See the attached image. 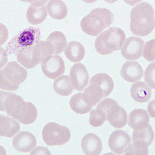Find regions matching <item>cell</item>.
<instances>
[{"label":"cell","instance_id":"cell-1","mask_svg":"<svg viewBox=\"0 0 155 155\" xmlns=\"http://www.w3.org/2000/svg\"><path fill=\"white\" fill-rule=\"evenodd\" d=\"M155 11L150 4L142 2L133 7L130 14V28L132 33L146 36L155 28Z\"/></svg>","mask_w":155,"mask_h":155},{"label":"cell","instance_id":"cell-2","mask_svg":"<svg viewBox=\"0 0 155 155\" xmlns=\"http://www.w3.org/2000/svg\"><path fill=\"white\" fill-rule=\"evenodd\" d=\"M114 21V15L109 9L97 8L85 16L80 22L81 29L85 33L97 36L109 28Z\"/></svg>","mask_w":155,"mask_h":155},{"label":"cell","instance_id":"cell-3","mask_svg":"<svg viewBox=\"0 0 155 155\" xmlns=\"http://www.w3.org/2000/svg\"><path fill=\"white\" fill-rule=\"evenodd\" d=\"M114 87L112 78L105 73H99L91 79L90 84L83 93L85 100L93 107L104 97L111 94Z\"/></svg>","mask_w":155,"mask_h":155},{"label":"cell","instance_id":"cell-4","mask_svg":"<svg viewBox=\"0 0 155 155\" xmlns=\"http://www.w3.org/2000/svg\"><path fill=\"white\" fill-rule=\"evenodd\" d=\"M53 54L49 45L46 41H40L33 46L22 48L17 53V61L27 69L35 67L46 58Z\"/></svg>","mask_w":155,"mask_h":155},{"label":"cell","instance_id":"cell-5","mask_svg":"<svg viewBox=\"0 0 155 155\" xmlns=\"http://www.w3.org/2000/svg\"><path fill=\"white\" fill-rule=\"evenodd\" d=\"M125 40V34L121 28L111 27L97 36L95 47L97 52L101 54H110L121 49Z\"/></svg>","mask_w":155,"mask_h":155},{"label":"cell","instance_id":"cell-6","mask_svg":"<svg viewBox=\"0 0 155 155\" xmlns=\"http://www.w3.org/2000/svg\"><path fill=\"white\" fill-rule=\"evenodd\" d=\"M0 73L1 88L7 91L18 90L28 77L27 70L15 61L8 63Z\"/></svg>","mask_w":155,"mask_h":155},{"label":"cell","instance_id":"cell-7","mask_svg":"<svg viewBox=\"0 0 155 155\" xmlns=\"http://www.w3.org/2000/svg\"><path fill=\"white\" fill-rule=\"evenodd\" d=\"M97 107L104 111L107 120L115 128H121L127 123L128 116L126 111L120 107L113 99L105 98L97 104Z\"/></svg>","mask_w":155,"mask_h":155},{"label":"cell","instance_id":"cell-8","mask_svg":"<svg viewBox=\"0 0 155 155\" xmlns=\"http://www.w3.org/2000/svg\"><path fill=\"white\" fill-rule=\"evenodd\" d=\"M42 137L46 144L49 146L62 145L71 139V131L65 126L49 123L43 128Z\"/></svg>","mask_w":155,"mask_h":155},{"label":"cell","instance_id":"cell-9","mask_svg":"<svg viewBox=\"0 0 155 155\" xmlns=\"http://www.w3.org/2000/svg\"><path fill=\"white\" fill-rule=\"evenodd\" d=\"M38 30L31 28L20 32L12 39L7 47L9 53H14L22 48L33 46L38 42L40 33Z\"/></svg>","mask_w":155,"mask_h":155},{"label":"cell","instance_id":"cell-10","mask_svg":"<svg viewBox=\"0 0 155 155\" xmlns=\"http://www.w3.org/2000/svg\"><path fill=\"white\" fill-rule=\"evenodd\" d=\"M37 110L33 104L21 99L15 106L9 116L25 125L31 124L37 118Z\"/></svg>","mask_w":155,"mask_h":155},{"label":"cell","instance_id":"cell-11","mask_svg":"<svg viewBox=\"0 0 155 155\" xmlns=\"http://www.w3.org/2000/svg\"><path fill=\"white\" fill-rule=\"evenodd\" d=\"M41 69L47 77L56 79L64 74L65 65L61 57L58 55H52L41 63Z\"/></svg>","mask_w":155,"mask_h":155},{"label":"cell","instance_id":"cell-12","mask_svg":"<svg viewBox=\"0 0 155 155\" xmlns=\"http://www.w3.org/2000/svg\"><path fill=\"white\" fill-rule=\"evenodd\" d=\"M144 45L142 39L134 36L129 37L123 45L121 53L126 60H137L142 56Z\"/></svg>","mask_w":155,"mask_h":155},{"label":"cell","instance_id":"cell-13","mask_svg":"<svg viewBox=\"0 0 155 155\" xmlns=\"http://www.w3.org/2000/svg\"><path fill=\"white\" fill-rule=\"evenodd\" d=\"M90 76L87 68L83 64H75L70 71V79L75 90L82 91L87 86Z\"/></svg>","mask_w":155,"mask_h":155},{"label":"cell","instance_id":"cell-14","mask_svg":"<svg viewBox=\"0 0 155 155\" xmlns=\"http://www.w3.org/2000/svg\"><path fill=\"white\" fill-rule=\"evenodd\" d=\"M47 1H32L27 10V19L32 25H38L42 23L47 16V8L46 5Z\"/></svg>","mask_w":155,"mask_h":155},{"label":"cell","instance_id":"cell-15","mask_svg":"<svg viewBox=\"0 0 155 155\" xmlns=\"http://www.w3.org/2000/svg\"><path fill=\"white\" fill-rule=\"evenodd\" d=\"M131 142V139L127 132L117 130L112 132L110 136L108 144L112 152L117 155H122Z\"/></svg>","mask_w":155,"mask_h":155},{"label":"cell","instance_id":"cell-16","mask_svg":"<svg viewBox=\"0 0 155 155\" xmlns=\"http://www.w3.org/2000/svg\"><path fill=\"white\" fill-rule=\"evenodd\" d=\"M12 145L18 152L28 153L32 151L36 146L37 140L32 133L21 131L13 138Z\"/></svg>","mask_w":155,"mask_h":155},{"label":"cell","instance_id":"cell-17","mask_svg":"<svg viewBox=\"0 0 155 155\" xmlns=\"http://www.w3.org/2000/svg\"><path fill=\"white\" fill-rule=\"evenodd\" d=\"M144 71L140 64L136 61H127L124 64L120 74L124 79L129 82H136L143 77Z\"/></svg>","mask_w":155,"mask_h":155},{"label":"cell","instance_id":"cell-18","mask_svg":"<svg viewBox=\"0 0 155 155\" xmlns=\"http://www.w3.org/2000/svg\"><path fill=\"white\" fill-rule=\"evenodd\" d=\"M81 147L85 155H100L102 150V141L96 134L90 133L82 138Z\"/></svg>","mask_w":155,"mask_h":155},{"label":"cell","instance_id":"cell-19","mask_svg":"<svg viewBox=\"0 0 155 155\" xmlns=\"http://www.w3.org/2000/svg\"><path fill=\"white\" fill-rule=\"evenodd\" d=\"M150 119L148 112L145 110H134L129 115L128 124L134 130H140L148 125Z\"/></svg>","mask_w":155,"mask_h":155},{"label":"cell","instance_id":"cell-20","mask_svg":"<svg viewBox=\"0 0 155 155\" xmlns=\"http://www.w3.org/2000/svg\"><path fill=\"white\" fill-rule=\"evenodd\" d=\"M131 96L136 102H147L152 95V90L148 85L143 81L134 83L130 89Z\"/></svg>","mask_w":155,"mask_h":155},{"label":"cell","instance_id":"cell-21","mask_svg":"<svg viewBox=\"0 0 155 155\" xmlns=\"http://www.w3.org/2000/svg\"><path fill=\"white\" fill-rule=\"evenodd\" d=\"M0 135L2 137H12L20 130V126L16 120L8 116L0 115Z\"/></svg>","mask_w":155,"mask_h":155},{"label":"cell","instance_id":"cell-22","mask_svg":"<svg viewBox=\"0 0 155 155\" xmlns=\"http://www.w3.org/2000/svg\"><path fill=\"white\" fill-rule=\"evenodd\" d=\"M64 53L70 61L77 63L83 60L85 54V50L81 43L72 41L67 45L64 50Z\"/></svg>","mask_w":155,"mask_h":155},{"label":"cell","instance_id":"cell-23","mask_svg":"<svg viewBox=\"0 0 155 155\" xmlns=\"http://www.w3.org/2000/svg\"><path fill=\"white\" fill-rule=\"evenodd\" d=\"M46 41L51 47L53 54L55 55L62 53L67 45V39L65 36L60 31L51 33L47 37Z\"/></svg>","mask_w":155,"mask_h":155},{"label":"cell","instance_id":"cell-24","mask_svg":"<svg viewBox=\"0 0 155 155\" xmlns=\"http://www.w3.org/2000/svg\"><path fill=\"white\" fill-rule=\"evenodd\" d=\"M47 8L48 14L53 19H64L67 16V6L62 1L50 0L47 3Z\"/></svg>","mask_w":155,"mask_h":155},{"label":"cell","instance_id":"cell-25","mask_svg":"<svg viewBox=\"0 0 155 155\" xmlns=\"http://www.w3.org/2000/svg\"><path fill=\"white\" fill-rule=\"evenodd\" d=\"M153 139L154 132L150 124L144 128L140 130H134L132 134L133 142L140 143L148 147L152 144Z\"/></svg>","mask_w":155,"mask_h":155},{"label":"cell","instance_id":"cell-26","mask_svg":"<svg viewBox=\"0 0 155 155\" xmlns=\"http://www.w3.org/2000/svg\"><path fill=\"white\" fill-rule=\"evenodd\" d=\"M69 105L74 112L80 114L88 113L93 107V106L85 100L82 93L72 96L69 101Z\"/></svg>","mask_w":155,"mask_h":155},{"label":"cell","instance_id":"cell-27","mask_svg":"<svg viewBox=\"0 0 155 155\" xmlns=\"http://www.w3.org/2000/svg\"><path fill=\"white\" fill-rule=\"evenodd\" d=\"M74 87L72 85L70 77L61 76L53 82V90L56 93L61 96H68L72 93Z\"/></svg>","mask_w":155,"mask_h":155},{"label":"cell","instance_id":"cell-28","mask_svg":"<svg viewBox=\"0 0 155 155\" xmlns=\"http://www.w3.org/2000/svg\"><path fill=\"white\" fill-rule=\"evenodd\" d=\"M22 98L13 93L1 91V110L9 115L13 108Z\"/></svg>","mask_w":155,"mask_h":155},{"label":"cell","instance_id":"cell-29","mask_svg":"<svg viewBox=\"0 0 155 155\" xmlns=\"http://www.w3.org/2000/svg\"><path fill=\"white\" fill-rule=\"evenodd\" d=\"M107 120V116L104 111L96 107L90 113V125L94 127H98L102 125Z\"/></svg>","mask_w":155,"mask_h":155},{"label":"cell","instance_id":"cell-30","mask_svg":"<svg viewBox=\"0 0 155 155\" xmlns=\"http://www.w3.org/2000/svg\"><path fill=\"white\" fill-rule=\"evenodd\" d=\"M125 155H148V147L140 143L133 142L129 144L124 150Z\"/></svg>","mask_w":155,"mask_h":155},{"label":"cell","instance_id":"cell-31","mask_svg":"<svg viewBox=\"0 0 155 155\" xmlns=\"http://www.w3.org/2000/svg\"><path fill=\"white\" fill-rule=\"evenodd\" d=\"M155 39L150 40L146 42L143 49V57L150 62L155 61Z\"/></svg>","mask_w":155,"mask_h":155},{"label":"cell","instance_id":"cell-32","mask_svg":"<svg viewBox=\"0 0 155 155\" xmlns=\"http://www.w3.org/2000/svg\"><path fill=\"white\" fill-rule=\"evenodd\" d=\"M144 80L148 86L154 89L155 85V62L150 64L145 71Z\"/></svg>","mask_w":155,"mask_h":155},{"label":"cell","instance_id":"cell-33","mask_svg":"<svg viewBox=\"0 0 155 155\" xmlns=\"http://www.w3.org/2000/svg\"><path fill=\"white\" fill-rule=\"evenodd\" d=\"M30 155H51V153L48 148L42 146L37 147L32 151Z\"/></svg>","mask_w":155,"mask_h":155}]
</instances>
